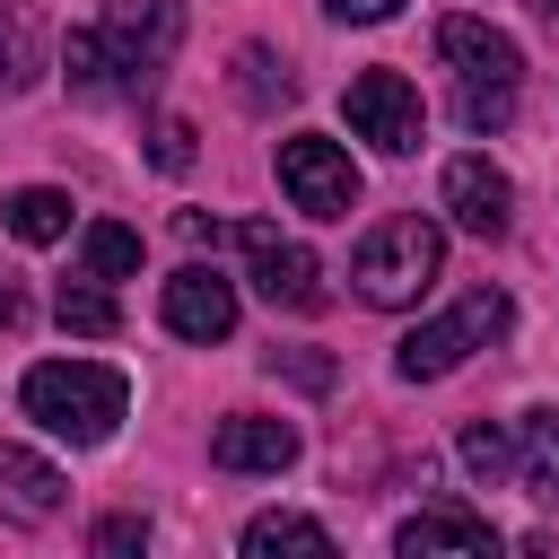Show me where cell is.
<instances>
[{"instance_id":"cell-1","label":"cell","mask_w":559,"mask_h":559,"mask_svg":"<svg viewBox=\"0 0 559 559\" xmlns=\"http://www.w3.org/2000/svg\"><path fill=\"white\" fill-rule=\"evenodd\" d=\"M17 402H26L35 428H52L70 445H105L122 428V411H131V384L114 367H96V358H44V367H26Z\"/></svg>"},{"instance_id":"cell-2","label":"cell","mask_w":559,"mask_h":559,"mask_svg":"<svg viewBox=\"0 0 559 559\" xmlns=\"http://www.w3.org/2000/svg\"><path fill=\"white\" fill-rule=\"evenodd\" d=\"M437 52L454 70V114L463 131H507L515 122V96H524V52L489 26V17H445L437 26Z\"/></svg>"},{"instance_id":"cell-3","label":"cell","mask_w":559,"mask_h":559,"mask_svg":"<svg viewBox=\"0 0 559 559\" xmlns=\"http://www.w3.org/2000/svg\"><path fill=\"white\" fill-rule=\"evenodd\" d=\"M437 271H445V227L419 218V210L376 218V227L358 236V253H349V288H358L367 306H384V314H393V306H419Z\"/></svg>"},{"instance_id":"cell-4","label":"cell","mask_w":559,"mask_h":559,"mask_svg":"<svg viewBox=\"0 0 559 559\" xmlns=\"http://www.w3.org/2000/svg\"><path fill=\"white\" fill-rule=\"evenodd\" d=\"M507 323H515V306H507L498 288H472V297H463L454 314L419 323V332H411V341L393 349V367H402L411 384H437V376H454V367H463L472 349H489V341H498Z\"/></svg>"},{"instance_id":"cell-5","label":"cell","mask_w":559,"mask_h":559,"mask_svg":"<svg viewBox=\"0 0 559 559\" xmlns=\"http://www.w3.org/2000/svg\"><path fill=\"white\" fill-rule=\"evenodd\" d=\"M96 35H105V61H114L122 96L157 87V70L183 52V0H105Z\"/></svg>"},{"instance_id":"cell-6","label":"cell","mask_w":559,"mask_h":559,"mask_svg":"<svg viewBox=\"0 0 559 559\" xmlns=\"http://www.w3.org/2000/svg\"><path fill=\"white\" fill-rule=\"evenodd\" d=\"M280 192H288L306 218H349V210H358V166H349L341 140L288 131V140H280Z\"/></svg>"},{"instance_id":"cell-7","label":"cell","mask_w":559,"mask_h":559,"mask_svg":"<svg viewBox=\"0 0 559 559\" xmlns=\"http://www.w3.org/2000/svg\"><path fill=\"white\" fill-rule=\"evenodd\" d=\"M341 105H349V131L376 140L384 157H411V148H419V122H428V114H419V87H411L402 70H358Z\"/></svg>"},{"instance_id":"cell-8","label":"cell","mask_w":559,"mask_h":559,"mask_svg":"<svg viewBox=\"0 0 559 559\" xmlns=\"http://www.w3.org/2000/svg\"><path fill=\"white\" fill-rule=\"evenodd\" d=\"M245 262H253V288L271 297V306H288V314H314L323 306V262L306 253V245H288L280 227H245Z\"/></svg>"},{"instance_id":"cell-9","label":"cell","mask_w":559,"mask_h":559,"mask_svg":"<svg viewBox=\"0 0 559 559\" xmlns=\"http://www.w3.org/2000/svg\"><path fill=\"white\" fill-rule=\"evenodd\" d=\"M157 306H166V332H175V341H227V332H236V288H227L210 262H183Z\"/></svg>"},{"instance_id":"cell-10","label":"cell","mask_w":559,"mask_h":559,"mask_svg":"<svg viewBox=\"0 0 559 559\" xmlns=\"http://www.w3.org/2000/svg\"><path fill=\"white\" fill-rule=\"evenodd\" d=\"M445 218H454L463 236H507L515 183H507L489 157H454V166H445Z\"/></svg>"},{"instance_id":"cell-11","label":"cell","mask_w":559,"mask_h":559,"mask_svg":"<svg viewBox=\"0 0 559 559\" xmlns=\"http://www.w3.org/2000/svg\"><path fill=\"white\" fill-rule=\"evenodd\" d=\"M402 559H498V524L463 515V507H419L402 533H393Z\"/></svg>"},{"instance_id":"cell-12","label":"cell","mask_w":559,"mask_h":559,"mask_svg":"<svg viewBox=\"0 0 559 559\" xmlns=\"http://www.w3.org/2000/svg\"><path fill=\"white\" fill-rule=\"evenodd\" d=\"M210 463L218 472H288L297 463V428L288 419H262V411H236V419H218Z\"/></svg>"},{"instance_id":"cell-13","label":"cell","mask_w":559,"mask_h":559,"mask_svg":"<svg viewBox=\"0 0 559 559\" xmlns=\"http://www.w3.org/2000/svg\"><path fill=\"white\" fill-rule=\"evenodd\" d=\"M61 472L44 463V454H26V445H0V515L9 524H52L61 515Z\"/></svg>"},{"instance_id":"cell-14","label":"cell","mask_w":559,"mask_h":559,"mask_svg":"<svg viewBox=\"0 0 559 559\" xmlns=\"http://www.w3.org/2000/svg\"><path fill=\"white\" fill-rule=\"evenodd\" d=\"M515 489L533 507H559V411H524L515 419Z\"/></svg>"},{"instance_id":"cell-15","label":"cell","mask_w":559,"mask_h":559,"mask_svg":"<svg viewBox=\"0 0 559 559\" xmlns=\"http://www.w3.org/2000/svg\"><path fill=\"white\" fill-rule=\"evenodd\" d=\"M245 559H332V533L297 507H271V515L245 524Z\"/></svg>"},{"instance_id":"cell-16","label":"cell","mask_w":559,"mask_h":559,"mask_svg":"<svg viewBox=\"0 0 559 559\" xmlns=\"http://www.w3.org/2000/svg\"><path fill=\"white\" fill-rule=\"evenodd\" d=\"M0 218H9V236H17V245H61V236H70V192L26 183V192H9V201H0Z\"/></svg>"},{"instance_id":"cell-17","label":"cell","mask_w":559,"mask_h":559,"mask_svg":"<svg viewBox=\"0 0 559 559\" xmlns=\"http://www.w3.org/2000/svg\"><path fill=\"white\" fill-rule=\"evenodd\" d=\"M61 79H70V96H122V79H114L96 26H70V44H61Z\"/></svg>"},{"instance_id":"cell-18","label":"cell","mask_w":559,"mask_h":559,"mask_svg":"<svg viewBox=\"0 0 559 559\" xmlns=\"http://www.w3.org/2000/svg\"><path fill=\"white\" fill-rule=\"evenodd\" d=\"M131 271H140V236L114 227V218H96L79 236V280H131Z\"/></svg>"},{"instance_id":"cell-19","label":"cell","mask_w":559,"mask_h":559,"mask_svg":"<svg viewBox=\"0 0 559 559\" xmlns=\"http://www.w3.org/2000/svg\"><path fill=\"white\" fill-rule=\"evenodd\" d=\"M52 314H61V332H87V341H105V332L122 323V306L105 297V280H61Z\"/></svg>"},{"instance_id":"cell-20","label":"cell","mask_w":559,"mask_h":559,"mask_svg":"<svg viewBox=\"0 0 559 559\" xmlns=\"http://www.w3.org/2000/svg\"><path fill=\"white\" fill-rule=\"evenodd\" d=\"M288 87H297V79H288V61H280L271 44H245V52H236V96H245V105H280Z\"/></svg>"},{"instance_id":"cell-21","label":"cell","mask_w":559,"mask_h":559,"mask_svg":"<svg viewBox=\"0 0 559 559\" xmlns=\"http://www.w3.org/2000/svg\"><path fill=\"white\" fill-rule=\"evenodd\" d=\"M454 454H463V463H472L480 480H498V472H515V445H507V437H498L489 419H472V428L454 437Z\"/></svg>"},{"instance_id":"cell-22","label":"cell","mask_w":559,"mask_h":559,"mask_svg":"<svg viewBox=\"0 0 559 559\" xmlns=\"http://www.w3.org/2000/svg\"><path fill=\"white\" fill-rule=\"evenodd\" d=\"M148 166H157V175H183V166H192V122H183V114H157V122H148Z\"/></svg>"},{"instance_id":"cell-23","label":"cell","mask_w":559,"mask_h":559,"mask_svg":"<svg viewBox=\"0 0 559 559\" xmlns=\"http://www.w3.org/2000/svg\"><path fill=\"white\" fill-rule=\"evenodd\" d=\"M87 559H148V524L140 515H105L87 533Z\"/></svg>"},{"instance_id":"cell-24","label":"cell","mask_w":559,"mask_h":559,"mask_svg":"<svg viewBox=\"0 0 559 559\" xmlns=\"http://www.w3.org/2000/svg\"><path fill=\"white\" fill-rule=\"evenodd\" d=\"M35 79V35H26V17H0V96H17Z\"/></svg>"},{"instance_id":"cell-25","label":"cell","mask_w":559,"mask_h":559,"mask_svg":"<svg viewBox=\"0 0 559 559\" xmlns=\"http://www.w3.org/2000/svg\"><path fill=\"white\" fill-rule=\"evenodd\" d=\"M271 376H288V384L323 393V384H332V358H323V349H271Z\"/></svg>"},{"instance_id":"cell-26","label":"cell","mask_w":559,"mask_h":559,"mask_svg":"<svg viewBox=\"0 0 559 559\" xmlns=\"http://www.w3.org/2000/svg\"><path fill=\"white\" fill-rule=\"evenodd\" d=\"M323 9H332L341 26H384V17L402 9V0H323Z\"/></svg>"},{"instance_id":"cell-27","label":"cell","mask_w":559,"mask_h":559,"mask_svg":"<svg viewBox=\"0 0 559 559\" xmlns=\"http://www.w3.org/2000/svg\"><path fill=\"white\" fill-rule=\"evenodd\" d=\"M175 227H183V245H218V218H201V210H183Z\"/></svg>"},{"instance_id":"cell-28","label":"cell","mask_w":559,"mask_h":559,"mask_svg":"<svg viewBox=\"0 0 559 559\" xmlns=\"http://www.w3.org/2000/svg\"><path fill=\"white\" fill-rule=\"evenodd\" d=\"M17 323V280H0V332Z\"/></svg>"},{"instance_id":"cell-29","label":"cell","mask_w":559,"mask_h":559,"mask_svg":"<svg viewBox=\"0 0 559 559\" xmlns=\"http://www.w3.org/2000/svg\"><path fill=\"white\" fill-rule=\"evenodd\" d=\"M550 17H559V0H550Z\"/></svg>"}]
</instances>
